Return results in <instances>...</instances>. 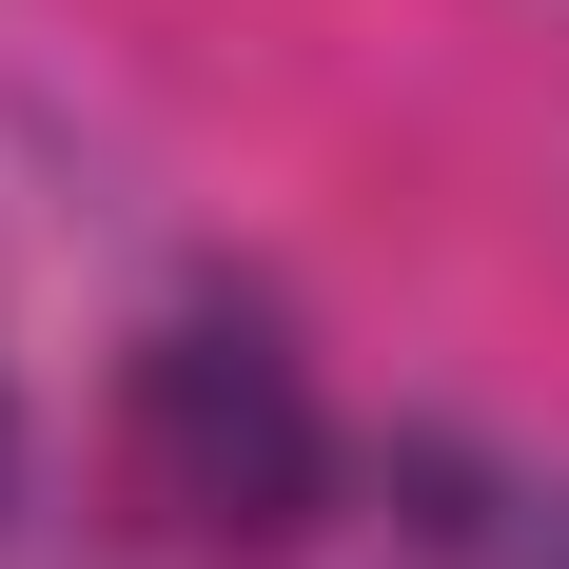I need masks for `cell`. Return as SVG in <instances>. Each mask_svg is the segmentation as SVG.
<instances>
[{"label": "cell", "instance_id": "cell-1", "mask_svg": "<svg viewBox=\"0 0 569 569\" xmlns=\"http://www.w3.org/2000/svg\"><path fill=\"white\" fill-rule=\"evenodd\" d=\"M138 471L177 491V530H295L315 511V393H295V353L256 315H177L138 353Z\"/></svg>", "mask_w": 569, "mask_h": 569}, {"label": "cell", "instance_id": "cell-2", "mask_svg": "<svg viewBox=\"0 0 569 569\" xmlns=\"http://www.w3.org/2000/svg\"><path fill=\"white\" fill-rule=\"evenodd\" d=\"M530 569H569V491H550V530H530Z\"/></svg>", "mask_w": 569, "mask_h": 569}]
</instances>
